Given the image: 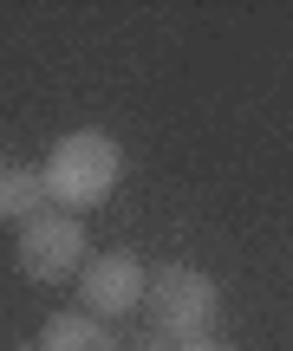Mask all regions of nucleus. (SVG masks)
Here are the masks:
<instances>
[{"label": "nucleus", "instance_id": "5", "mask_svg": "<svg viewBox=\"0 0 293 351\" xmlns=\"http://www.w3.org/2000/svg\"><path fill=\"white\" fill-rule=\"evenodd\" d=\"M39 351H124V339L91 313H52L39 326Z\"/></svg>", "mask_w": 293, "mask_h": 351}, {"label": "nucleus", "instance_id": "9", "mask_svg": "<svg viewBox=\"0 0 293 351\" xmlns=\"http://www.w3.org/2000/svg\"><path fill=\"white\" fill-rule=\"evenodd\" d=\"M13 351H39V345H13Z\"/></svg>", "mask_w": 293, "mask_h": 351}, {"label": "nucleus", "instance_id": "1", "mask_svg": "<svg viewBox=\"0 0 293 351\" xmlns=\"http://www.w3.org/2000/svg\"><path fill=\"white\" fill-rule=\"evenodd\" d=\"M117 176H124V150H117V137H104V130H65L46 150V163H39L46 202L59 215H85V208H98V202H111Z\"/></svg>", "mask_w": 293, "mask_h": 351}, {"label": "nucleus", "instance_id": "4", "mask_svg": "<svg viewBox=\"0 0 293 351\" xmlns=\"http://www.w3.org/2000/svg\"><path fill=\"white\" fill-rule=\"evenodd\" d=\"M143 293H150L143 261L124 254V247H111V254H91L85 274H78V313H91V319L111 326V319H124L130 306H143Z\"/></svg>", "mask_w": 293, "mask_h": 351}, {"label": "nucleus", "instance_id": "6", "mask_svg": "<svg viewBox=\"0 0 293 351\" xmlns=\"http://www.w3.org/2000/svg\"><path fill=\"white\" fill-rule=\"evenodd\" d=\"M39 202H46V182H39V169H0V221H33V215H46L39 208Z\"/></svg>", "mask_w": 293, "mask_h": 351}, {"label": "nucleus", "instance_id": "7", "mask_svg": "<svg viewBox=\"0 0 293 351\" xmlns=\"http://www.w3.org/2000/svg\"><path fill=\"white\" fill-rule=\"evenodd\" d=\"M130 351H176V339H156V332H150V339H137Z\"/></svg>", "mask_w": 293, "mask_h": 351}, {"label": "nucleus", "instance_id": "2", "mask_svg": "<svg viewBox=\"0 0 293 351\" xmlns=\"http://www.w3.org/2000/svg\"><path fill=\"white\" fill-rule=\"evenodd\" d=\"M143 319H150L156 339H215V319H222V287L202 274V267H156L150 293H143Z\"/></svg>", "mask_w": 293, "mask_h": 351}, {"label": "nucleus", "instance_id": "8", "mask_svg": "<svg viewBox=\"0 0 293 351\" xmlns=\"http://www.w3.org/2000/svg\"><path fill=\"white\" fill-rule=\"evenodd\" d=\"M176 351H228L222 339H189V345H176Z\"/></svg>", "mask_w": 293, "mask_h": 351}, {"label": "nucleus", "instance_id": "3", "mask_svg": "<svg viewBox=\"0 0 293 351\" xmlns=\"http://www.w3.org/2000/svg\"><path fill=\"white\" fill-rule=\"evenodd\" d=\"M85 261H91V241L78 228V215L46 208V215H33L20 228V274L39 280V287H59V280L85 274Z\"/></svg>", "mask_w": 293, "mask_h": 351}]
</instances>
